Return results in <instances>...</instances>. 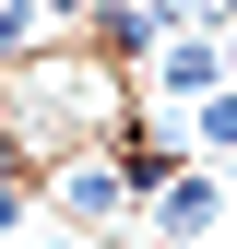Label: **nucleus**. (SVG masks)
I'll return each instance as SVG.
<instances>
[{"mask_svg": "<svg viewBox=\"0 0 237 249\" xmlns=\"http://www.w3.org/2000/svg\"><path fill=\"white\" fill-rule=\"evenodd\" d=\"M142 107V71L107 59L95 36H48L24 59H0V154L12 166H59L83 142H118Z\"/></svg>", "mask_w": 237, "mask_h": 249, "instance_id": "1", "label": "nucleus"}, {"mask_svg": "<svg viewBox=\"0 0 237 249\" xmlns=\"http://www.w3.org/2000/svg\"><path fill=\"white\" fill-rule=\"evenodd\" d=\"M36 202H48L71 237L142 226V178H131V154H118V142H83V154H59V166H36Z\"/></svg>", "mask_w": 237, "mask_h": 249, "instance_id": "2", "label": "nucleus"}, {"mask_svg": "<svg viewBox=\"0 0 237 249\" xmlns=\"http://www.w3.org/2000/svg\"><path fill=\"white\" fill-rule=\"evenodd\" d=\"M225 83V24H166L142 48V107H202Z\"/></svg>", "mask_w": 237, "mask_h": 249, "instance_id": "3", "label": "nucleus"}, {"mask_svg": "<svg viewBox=\"0 0 237 249\" xmlns=\"http://www.w3.org/2000/svg\"><path fill=\"white\" fill-rule=\"evenodd\" d=\"M214 226H225V178L202 154H178V166L142 178V237H214Z\"/></svg>", "mask_w": 237, "mask_h": 249, "instance_id": "4", "label": "nucleus"}, {"mask_svg": "<svg viewBox=\"0 0 237 249\" xmlns=\"http://www.w3.org/2000/svg\"><path fill=\"white\" fill-rule=\"evenodd\" d=\"M190 154H237V83H214L190 107Z\"/></svg>", "mask_w": 237, "mask_h": 249, "instance_id": "5", "label": "nucleus"}, {"mask_svg": "<svg viewBox=\"0 0 237 249\" xmlns=\"http://www.w3.org/2000/svg\"><path fill=\"white\" fill-rule=\"evenodd\" d=\"M48 36H59V24L36 12V0H0V59H24V48H48Z\"/></svg>", "mask_w": 237, "mask_h": 249, "instance_id": "6", "label": "nucleus"}, {"mask_svg": "<svg viewBox=\"0 0 237 249\" xmlns=\"http://www.w3.org/2000/svg\"><path fill=\"white\" fill-rule=\"evenodd\" d=\"M166 24H237V0H166Z\"/></svg>", "mask_w": 237, "mask_h": 249, "instance_id": "7", "label": "nucleus"}, {"mask_svg": "<svg viewBox=\"0 0 237 249\" xmlns=\"http://www.w3.org/2000/svg\"><path fill=\"white\" fill-rule=\"evenodd\" d=\"M36 12L59 24V36H83V24H95V0H36Z\"/></svg>", "mask_w": 237, "mask_h": 249, "instance_id": "8", "label": "nucleus"}, {"mask_svg": "<svg viewBox=\"0 0 237 249\" xmlns=\"http://www.w3.org/2000/svg\"><path fill=\"white\" fill-rule=\"evenodd\" d=\"M142 249H214V237H142Z\"/></svg>", "mask_w": 237, "mask_h": 249, "instance_id": "9", "label": "nucleus"}, {"mask_svg": "<svg viewBox=\"0 0 237 249\" xmlns=\"http://www.w3.org/2000/svg\"><path fill=\"white\" fill-rule=\"evenodd\" d=\"M0 249H24V237H0Z\"/></svg>", "mask_w": 237, "mask_h": 249, "instance_id": "10", "label": "nucleus"}]
</instances>
